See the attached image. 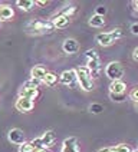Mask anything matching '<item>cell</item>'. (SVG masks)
Here are the masks:
<instances>
[{"mask_svg": "<svg viewBox=\"0 0 138 152\" xmlns=\"http://www.w3.org/2000/svg\"><path fill=\"white\" fill-rule=\"evenodd\" d=\"M75 72H76V79L81 89H84L85 92L94 91V79L91 75V70L86 66H79V68L75 69Z\"/></svg>", "mask_w": 138, "mask_h": 152, "instance_id": "cell-1", "label": "cell"}, {"mask_svg": "<svg viewBox=\"0 0 138 152\" xmlns=\"http://www.w3.org/2000/svg\"><path fill=\"white\" fill-rule=\"evenodd\" d=\"M52 30H55V26L52 22L46 20H33L26 26V32L29 34H43L49 33Z\"/></svg>", "mask_w": 138, "mask_h": 152, "instance_id": "cell-2", "label": "cell"}, {"mask_svg": "<svg viewBox=\"0 0 138 152\" xmlns=\"http://www.w3.org/2000/svg\"><path fill=\"white\" fill-rule=\"evenodd\" d=\"M122 37V30H121L120 27H117V29H114L111 32H105V33H98L96 34V42L99 43L101 46H111L114 43L117 42L118 39Z\"/></svg>", "mask_w": 138, "mask_h": 152, "instance_id": "cell-3", "label": "cell"}, {"mask_svg": "<svg viewBox=\"0 0 138 152\" xmlns=\"http://www.w3.org/2000/svg\"><path fill=\"white\" fill-rule=\"evenodd\" d=\"M86 58H88V66L86 68L91 70L92 77H99V72H101V58L98 55V52L94 49H89L86 52Z\"/></svg>", "mask_w": 138, "mask_h": 152, "instance_id": "cell-4", "label": "cell"}, {"mask_svg": "<svg viewBox=\"0 0 138 152\" xmlns=\"http://www.w3.org/2000/svg\"><path fill=\"white\" fill-rule=\"evenodd\" d=\"M105 75H106V77H109L112 82L121 80V77L124 76V68L120 62H109L105 68Z\"/></svg>", "mask_w": 138, "mask_h": 152, "instance_id": "cell-5", "label": "cell"}, {"mask_svg": "<svg viewBox=\"0 0 138 152\" xmlns=\"http://www.w3.org/2000/svg\"><path fill=\"white\" fill-rule=\"evenodd\" d=\"M7 136H9V141H10L12 144H16V145L25 144V134H23V131L19 129V128H12V129L9 131Z\"/></svg>", "mask_w": 138, "mask_h": 152, "instance_id": "cell-6", "label": "cell"}, {"mask_svg": "<svg viewBox=\"0 0 138 152\" xmlns=\"http://www.w3.org/2000/svg\"><path fill=\"white\" fill-rule=\"evenodd\" d=\"M76 80L78 79H76V72H75V69L65 70V72H62V75L59 76V82L62 85H66V86H72Z\"/></svg>", "mask_w": 138, "mask_h": 152, "instance_id": "cell-7", "label": "cell"}, {"mask_svg": "<svg viewBox=\"0 0 138 152\" xmlns=\"http://www.w3.org/2000/svg\"><path fill=\"white\" fill-rule=\"evenodd\" d=\"M62 49L65 53H69V55H75L79 52V43H78L76 39H72V37H69L66 39L63 45H62Z\"/></svg>", "mask_w": 138, "mask_h": 152, "instance_id": "cell-8", "label": "cell"}, {"mask_svg": "<svg viewBox=\"0 0 138 152\" xmlns=\"http://www.w3.org/2000/svg\"><path fill=\"white\" fill-rule=\"evenodd\" d=\"M62 152H79L78 149V139L75 136H69L62 144Z\"/></svg>", "mask_w": 138, "mask_h": 152, "instance_id": "cell-9", "label": "cell"}, {"mask_svg": "<svg viewBox=\"0 0 138 152\" xmlns=\"http://www.w3.org/2000/svg\"><path fill=\"white\" fill-rule=\"evenodd\" d=\"M34 102L32 99H26V98H19L16 101V109L20 112H30L33 109Z\"/></svg>", "mask_w": 138, "mask_h": 152, "instance_id": "cell-10", "label": "cell"}, {"mask_svg": "<svg viewBox=\"0 0 138 152\" xmlns=\"http://www.w3.org/2000/svg\"><path fill=\"white\" fill-rule=\"evenodd\" d=\"M109 93H114V95H124V93H127V85L124 83L122 80L111 82V85H109Z\"/></svg>", "mask_w": 138, "mask_h": 152, "instance_id": "cell-11", "label": "cell"}, {"mask_svg": "<svg viewBox=\"0 0 138 152\" xmlns=\"http://www.w3.org/2000/svg\"><path fill=\"white\" fill-rule=\"evenodd\" d=\"M40 139H42V144H43V148H45V149H46V148H51V146H53L55 141H56V134H55L53 131H46V132L40 136Z\"/></svg>", "mask_w": 138, "mask_h": 152, "instance_id": "cell-12", "label": "cell"}, {"mask_svg": "<svg viewBox=\"0 0 138 152\" xmlns=\"http://www.w3.org/2000/svg\"><path fill=\"white\" fill-rule=\"evenodd\" d=\"M69 17L66 16H62V15H56V16L52 17V23H53V26H55V29H63V27H66V26L69 25Z\"/></svg>", "mask_w": 138, "mask_h": 152, "instance_id": "cell-13", "label": "cell"}, {"mask_svg": "<svg viewBox=\"0 0 138 152\" xmlns=\"http://www.w3.org/2000/svg\"><path fill=\"white\" fill-rule=\"evenodd\" d=\"M46 73H48V70L45 69V66H42V65H37V66H34L33 69H32V72H30V75H32V79H36V80H42L45 79V76H46Z\"/></svg>", "mask_w": 138, "mask_h": 152, "instance_id": "cell-14", "label": "cell"}, {"mask_svg": "<svg viewBox=\"0 0 138 152\" xmlns=\"http://www.w3.org/2000/svg\"><path fill=\"white\" fill-rule=\"evenodd\" d=\"M39 96V91L37 89H27V88H22L19 91V98H26V99H36Z\"/></svg>", "mask_w": 138, "mask_h": 152, "instance_id": "cell-15", "label": "cell"}, {"mask_svg": "<svg viewBox=\"0 0 138 152\" xmlns=\"http://www.w3.org/2000/svg\"><path fill=\"white\" fill-rule=\"evenodd\" d=\"M15 16V12L10 6H6V4H1L0 6V22L3 20H10L12 17Z\"/></svg>", "mask_w": 138, "mask_h": 152, "instance_id": "cell-16", "label": "cell"}, {"mask_svg": "<svg viewBox=\"0 0 138 152\" xmlns=\"http://www.w3.org/2000/svg\"><path fill=\"white\" fill-rule=\"evenodd\" d=\"M43 83L46 86H49V88H53L55 85L58 83V75L52 73V72H48L46 76H45V79H43Z\"/></svg>", "mask_w": 138, "mask_h": 152, "instance_id": "cell-17", "label": "cell"}, {"mask_svg": "<svg viewBox=\"0 0 138 152\" xmlns=\"http://www.w3.org/2000/svg\"><path fill=\"white\" fill-rule=\"evenodd\" d=\"M88 25L92 26V27H102L105 25V19L102 16H98V15H94L88 20Z\"/></svg>", "mask_w": 138, "mask_h": 152, "instance_id": "cell-18", "label": "cell"}, {"mask_svg": "<svg viewBox=\"0 0 138 152\" xmlns=\"http://www.w3.org/2000/svg\"><path fill=\"white\" fill-rule=\"evenodd\" d=\"M17 6L25 12H29L36 6V1H33V0H17Z\"/></svg>", "mask_w": 138, "mask_h": 152, "instance_id": "cell-19", "label": "cell"}, {"mask_svg": "<svg viewBox=\"0 0 138 152\" xmlns=\"http://www.w3.org/2000/svg\"><path fill=\"white\" fill-rule=\"evenodd\" d=\"M75 13H76V7H75V6H72V4H70V6H66V7H63L59 12V15H62V16H66V17H69V19L73 16Z\"/></svg>", "mask_w": 138, "mask_h": 152, "instance_id": "cell-20", "label": "cell"}, {"mask_svg": "<svg viewBox=\"0 0 138 152\" xmlns=\"http://www.w3.org/2000/svg\"><path fill=\"white\" fill-rule=\"evenodd\" d=\"M19 152H37L34 149L32 142H25V144L19 145Z\"/></svg>", "mask_w": 138, "mask_h": 152, "instance_id": "cell-21", "label": "cell"}, {"mask_svg": "<svg viewBox=\"0 0 138 152\" xmlns=\"http://www.w3.org/2000/svg\"><path fill=\"white\" fill-rule=\"evenodd\" d=\"M39 80H36V79H29V80H26L22 88H27V89H37L39 88Z\"/></svg>", "mask_w": 138, "mask_h": 152, "instance_id": "cell-22", "label": "cell"}, {"mask_svg": "<svg viewBox=\"0 0 138 152\" xmlns=\"http://www.w3.org/2000/svg\"><path fill=\"white\" fill-rule=\"evenodd\" d=\"M89 110H91V113H94V115H99V113L104 112V106L101 103H92V105L89 106Z\"/></svg>", "mask_w": 138, "mask_h": 152, "instance_id": "cell-23", "label": "cell"}, {"mask_svg": "<svg viewBox=\"0 0 138 152\" xmlns=\"http://www.w3.org/2000/svg\"><path fill=\"white\" fill-rule=\"evenodd\" d=\"M115 149H117V152H132V149H131V146L127 144H118L115 145Z\"/></svg>", "mask_w": 138, "mask_h": 152, "instance_id": "cell-24", "label": "cell"}, {"mask_svg": "<svg viewBox=\"0 0 138 152\" xmlns=\"http://www.w3.org/2000/svg\"><path fill=\"white\" fill-rule=\"evenodd\" d=\"M32 145L34 146V149L36 151H43L45 148H43V144H42V139L40 138H34L33 141H32Z\"/></svg>", "mask_w": 138, "mask_h": 152, "instance_id": "cell-25", "label": "cell"}, {"mask_svg": "<svg viewBox=\"0 0 138 152\" xmlns=\"http://www.w3.org/2000/svg\"><path fill=\"white\" fill-rule=\"evenodd\" d=\"M109 98H111L114 102H124L127 99V93H124V95H114V93H109Z\"/></svg>", "mask_w": 138, "mask_h": 152, "instance_id": "cell-26", "label": "cell"}, {"mask_svg": "<svg viewBox=\"0 0 138 152\" xmlns=\"http://www.w3.org/2000/svg\"><path fill=\"white\" fill-rule=\"evenodd\" d=\"M129 99H131V101H134L135 103L138 102V88L132 89V91L129 92Z\"/></svg>", "mask_w": 138, "mask_h": 152, "instance_id": "cell-27", "label": "cell"}, {"mask_svg": "<svg viewBox=\"0 0 138 152\" xmlns=\"http://www.w3.org/2000/svg\"><path fill=\"white\" fill-rule=\"evenodd\" d=\"M95 15L104 17L105 15H106V7H105V6H98V7H96V13H95Z\"/></svg>", "mask_w": 138, "mask_h": 152, "instance_id": "cell-28", "label": "cell"}, {"mask_svg": "<svg viewBox=\"0 0 138 152\" xmlns=\"http://www.w3.org/2000/svg\"><path fill=\"white\" fill-rule=\"evenodd\" d=\"M129 30H131V33H132V34L138 36V23H132V25H131V27H129Z\"/></svg>", "mask_w": 138, "mask_h": 152, "instance_id": "cell-29", "label": "cell"}, {"mask_svg": "<svg viewBox=\"0 0 138 152\" xmlns=\"http://www.w3.org/2000/svg\"><path fill=\"white\" fill-rule=\"evenodd\" d=\"M98 152H117V149H115V146H108V148H102V149H99Z\"/></svg>", "mask_w": 138, "mask_h": 152, "instance_id": "cell-30", "label": "cell"}, {"mask_svg": "<svg viewBox=\"0 0 138 152\" xmlns=\"http://www.w3.org/2000/svg\"><path fill=\"white\" fill-rule=\"evenodd\" d=\"M48 4V1H45V0H37L36 1V6H46Z\"/></svg>", "mask_w": 138, "mask_h": 152, "instance_id": "cell-31", "label": "cell"}, {"mask_svg": "<svg viewBox=\"0 0 138 152\" xmlns=\"http://www.w3.org/2000/svg\"><path fill=\"white\" fill-rule=\"evenodd\" d=\"M132 56H134V59H135V60H138V48L134 50V55H132Z\"/></svg>", "mask_w": 138, "mask_h": 152, "instance_id": "cell-32", "label": "cell"}, {"mask_svg": "<svg viewBox=\"0 0 138 152\" xmlns=\"http://www.w3.org/2000/svg\"><path fill=\"white\" fill-rule=\"evenodd\" d=\"M132 4H134V9H135V10L138 12V0H135V1H134Z\"/></svg>", "mask_w": 138, "mask_h": 152, "instance_id": "cell-33", "label": "cell"}, {"mask_svg": "<svg viewBox=\"0 0 138 152\" xmlns=\"http://www.w3.org/2000/svg\"><path fill=\"white\" fill-rule=\"evenodd\" d=\"M37 152H48V151H46V149H43V151H37Z\"/></svg>", "mask_w": 138, "mask_h": 152, "instance_id": "cell-34", "label": "cell"}, {"mask_svg": "<svg viewBox=\"0 0 138 152\" xmlns=\"http://www.w3.org/2000/svg\"><path fill=\"white\" fill-rule=\"evenodd\" d=\"M135 106H137V108H138V102H137V103H135Z\"/></svg>", "mask_w": 138, "mask_h": 152, "instance_id": "cell-35", "label": "cell"}, {"mask_svg": "<svg viewBox=\"0 0 138 152\" xmlns=\"http://www.w3.org/2000/svg\"><path fill=\"white\" fill-rule=\"evenodd\" d=\"M132 152H138V149H135V151H132Z\"/></svg>", "mask_w": 138, "mask_h": 152, "instance_id": "cell-36", "label": "cell"}]
</instances>
